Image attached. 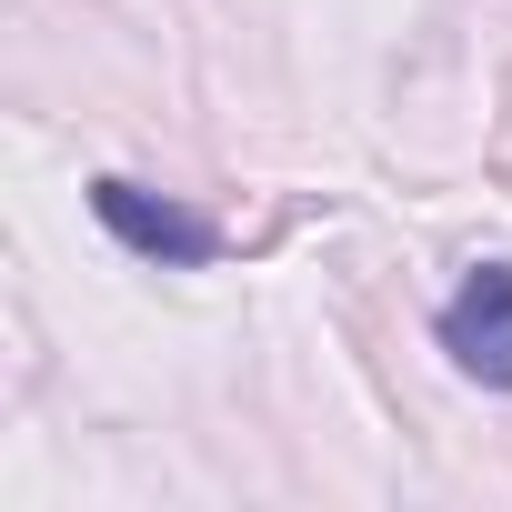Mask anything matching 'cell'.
I'll use <instances>...</instances> for the list:
<instances>
[{"instance_id":"obj_1","label":"cell","mask_w":512,"mask_h":512,"mask_svg":"<svg viewBox=\"0 0 512 512\" xmlns=\"http://www.w3.org/2000/svg\"><path fill=\"white\" fill-rule=\"evenodd\" d=\"M442 352H452L472 382L512 392V262H482V272L442 302Z\"/></svg>"},{"instance_id":"obj_2","label":"cell","mask_w":512,"mask_h":512,"mask_svg":"<svg viewBox=\"0 0 512 512\" xmlns=\"http://www.w3.org/2000/svg\"><path fill=\"white\" fill-rule=\"evenodd\" d=\"M91 211H101V231H111V241H131V251H141V262H211V251H221V231H211L201 211L151 201L141 181H91Z\"/></svg>"}]
</instances>
